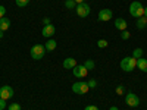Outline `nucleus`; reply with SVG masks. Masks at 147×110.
<instances>
[{
	"label": "nucleus",
	"mask_w": 147,
	"mask_h": 110,
	"mask_svg": "<svg viewBox=\"0 0 147 110\" xmlns=\"http://www.w3.org/2000/svg\"><path fill=\"white\" fill-rule=\"evenodd\" d=\"M137 68V59L132 56H127L121 60V69L124 72H132Z\"/></svg>",
	"instance_id": "obj_1"
},
{
	"label": "nucleus",
	"mask_w": 147,
	"mask_h": 110,
	"mask_svg": "<svg viewBox=\"0 0 147 110\" xmlns=\"http://www.w3.org/2000/svg\"><path fill=\"white\" fill-rule=\"evenodd\" d=\"M129 15L132 18H137V19L144 16V6L140 2H132L129 5Z\"/></svg>",
	"instance_id": "obj_2"
},
{
	"label": "nucleus",
	"mask_w": 147,
	"mask_h": 110,
	"mask_svg": "<svg viewBox=\"0 0 147 110\" xmlns=\"http://www.w3.org/2000/svg\"><path fill=\"white\" fill-rule=\"evenodd\" d=\"M30 54H31V57L34 60H41L44 57V54H46V48H44L43 44H35V46L31 47Z\"/></svg>",
	"instance_id": "obj_3"
},
{
	"label": "nucleus",
	"mask_w": 147,
	"mask_h": 110,
	"mask_svg": "<svg viewBox=\"0 0 147 110\" xmlns=\"http://www.w3.org/2000/svg\"><path fill=\"white\" fill-rule=\"evenodd\" d=\"M88 90H90L88 84H87V82H84V81H78V82H74V85H72V91L75 93V94H78V95L87 94V93H88Z\"/></svg>",
	"instance_id": "obj_4"
},
{
	"label": "nucleus",
	"mask_w": 147,
	"mask_h": 110,
	"mask_svg": "<svg viewBox=\"0 0 147 110\" xmlns=\"http://www.w3.org/2000/svg\"><path fill=\"white\" fill-rule=\"evenodd\" d=\"M13 94H15V91L10 85H3L0 88V99H3V100H10L13 97Z\"/></svg>",
	"instance_id": "obj_5"
},
{
	"label": "nucleus",
	"mask_w": 147,
	"mask_h": 110,
	"mask_svg": "<svg viewBox=\"0 0 147 110\" xmlns=\"http://www.w3.org/2000/svg\"><path fill=\"white\" fill-rule=\"evenodd\" d=\"M125 103H127L129 107H138V106H140V99H138L137 94L128 93V94L125 95Z\"/></svg>",
	"instance_id": "obj_6"
},
{
	"label": "nucleus",
	"mask_w": 147,
	"mask_h": 110,
	"mask_svg": "<svg viewBox=\"0 0 147 110\" xmlns=\"http://www.w3.org/2000/svg\"><path fill=\"white\" fill-rule=\"evenodd\" d=\"M75 12H77V15H78V16L85 18V16H88V15H90L91 9H90V6H88L87 3H81V5H77Z\"/></svg>",
	"instance_id": "obj_7"
},
{
	"label": "nucleus",
	"mask_w": 147,
	"mask_h": 110,
	"mask_svg": "<svg viewBox=\"0 0 147 110\" xmlns=\"http://www.w3.org/2000/svg\"><path fill=\"white\" fill-rule=\"evenodd\" d=\"M87 73H88V70L84 65H77L74 68V76H77V78H85Z\"/></svg>",
	"instance_id": "obj_8"
},
{
	"label": "nucleus",
	"mask_w": 147,
	"mask_h": 110,
	"mask_svg": "<svg viewBox=\"0 0 147 110\" xmlns=\"http://www.w3.org/2000/svg\"><path fill=\"white\" fill-rule=\"evenodd\" d=\"M112 16H113V12L110 10V9H102L99 12V21H102V22L110 21V19H112Z\"/></svg>",
	"instance_id": "obj_9"
},
{
	"label": "nucleus",
	"mask_w": 147,
	"mask_h": 110,
	"mask_svg": "<svg viewBox=\"0 0 147 110\" xmlns=\"http://www.w3.org/2000/svg\"><path fill=\"white\" fill-rule=\"evenodd\" d=\"M55 32H56V28H55V25H52V23L44 25V28H43V31H41L43 37H46V38H52V37L55 35Z\"/></svg>",
	"instance_id": "obj_10"
},
{
	"label": "nucleus",
	"mask_w": 147,
	"mask_h": 110,
	"mask_svg": "<svg viewBox=\"0 0 147 110\" xmlns=\"http://www.w3.org/2000/svg\"><path fill=\"white\" fill-rule=\"evenodd\" d=\"M127 27H128V23H127V21H125V19L118 18V19L115 21V28H116V30H119V31H125V30H127Z\"/></svg>",
	"instance_id": "obj_11"
},
{
	"label": "nucleus",
	"mask_w": 147,
	"mask_h": 110,
	"mask_svg": "<svg viewBox=\"0 0 147 110\" xmlns=\"http://www.w3.org/2000/svg\"><path fill=\"white\" fill-rule=\"evenodd\" d=\"M75 66H77V60L74 57H66L63 60V68L65 69H74Z\"/></svg>",
	"instance_id": "obj_12"
},
{
	"label": "nucleus",
	"mask_w": 147,
	"mask_h": 110,
	"mask_svg": "<svg viewBox=\"0 0 147 110\" xmlns=\"http://www.w3.org/2000/svg\"><path fill=\"white\" fill-rule=\"evenodd\" d=\"M10 28V19L9 18H0V31H7Z\"/></svg>",
	"instance_id": "obj_13"
},
{
	"label": "nucleus",
	"mask_w": 147,
	"mask_h": 110,
	"mask_svg": "<svg viewBox=\"0 0 147 110\" xmlns=\"http://www.w3.org/2000/svg\"><path fill=\"white\" fill-rule=\"evenodd\" d=\"M56 46H57V43L53 38H49L46 41V44H44V48H46V52H53L55 48H56Z\"/></svg>",
	"instance_id": "obj_14"
},
{
	"label": "nucleus",
	"mask_w": 147,
	"mask_h": 110,
	"mask_svg": "<svg viewBox=\"0 0 147 110\" xmlns=\"http://www.w3.org/2000/svg\"><path fill=\"white\" fill-rule=\"evenodd\" d=\"M137 68L143 72H147V59H144V57L137 59Z\"/></svg>",
	"instance_id": "obj_15"
},
{
	"label": "nucleus",
	"mask_w": 147,
	"mask_h": 110,
	"mask_svg": "<svg viewBox=\"0 0 147 110\" xmlns=\"http://www.w3.org/2000/svg\"><path fill=\"white\" fill-rule=\"evenodd\" d=\"M146 27H147V18H146V16L138 18V19H137V28H138V30H144Z\"/></svg>",
	"instance_id": "obj_16"
},
{
	"label": "nucleus",
	"mask_w": 147,
	"mask_h": 110,
	"mask_svg": "<svg viewBox=\"0 0 147 110\" xmlns=\"http://www.w3.org/2000/svg\"><path fill=\"white\" fill-rule=\"evenodd\" d=\"M84 66L87 68V70L90 72V70H93L94 68H96V65H94V60H91V59H88V60H85V63H84Z\"/></svg>",
	"instance_id": "obj_17"
},
{
	"label": "nucleus",
	"mask_w": 147,
	"mask_h": 110,
	"mask_svg": "<svg viewBox=\"0 0 147 110\" xmlns=\"http://www.w3.org/2000/svg\"><path fill=\"white\" fill-rule=\"evenodd\" d=\"M65 7L66 9H75L77 7V3L74 0H65Z\"/></svg>",
	"instance_id": "obj_18"
},
{
	"label": "nucleus",
	"mask_w": 147,
	"mask_h": 110,
	"mask_svg": "<svg viewBox=\"0 0 147 110\" xmlns=\"http://www.w3.org/2000/svg\"><path fill=\"white\" fill-rule=\"evenodd\" d=\"M143 56V48H140V47H137L136 50L132 52V57H136V59H140Z\"/></svg>",
	"instance_id": "obj_19"
},
{
	"label": "nucleus",
	"mask_w": 147,
	"mask_h": 110,
	"mask_svg": "<svg viewBox=\"0 0 147 110\" xmlns=\"http://www.w3.org/2000/svg\"><path fill=\"white\" fill-rule=\"evenodd\" d=\"M15 3H16L18 7H25L30 3V0H15Z\"/></svg>",
	"instance_id": "obj_20"
},
{
	"label": "nucleus",
	"mask_w": 147,
	"mask_h": 110,
	"mask_svg": "<svg viewBox=\"0 0 147 110\" xmlns=\"http://www.w3.org/2000/svg\"><path fill=\"white\" fill-rule=\"evenodd\" d=\"M9 110H22V107L19 103H12V104H9Z\"/></svg>",
	"instance_id": "obj_21"
},
{
	"label": "nucleus",
	"mask_w": 147,
	"mask_h": 110,
	"mask_svg": "<svg viewBox=\"0 0 147 110\" xmlns=\"http://www.w3.org/2000/svg\"><path fill=\"white\" fill-rule=\"evenodd\" d=\"M107 41L106 40H99V41H97V47H99V48H106L107 47Z\"/></svg>",
	"instance_id": "obj_22"
},
{
	"label": "nucleus",
	"mask_w": 147,
	"mask_h": 110,
	"mask_svg": "<svg viewBox=\"0 0 147 110\" xmlns=\"http://www.w3.org/2000/svg\"><path fill=\"white\" fill-rule=\"evenodd\" d=\"M129 37H131V34H129V31H121V38L122 40H128L129 38Z\"/></svg>",
	"instance_id": "obj_23"
},
{
	"label": "nucleus",
	"mask_w": 147,
	"mask_h": 110,
	"mask_svg": "<svg viewBox=\"0 0 147 110\" xmlns=\"http://www.w3.org/2000/svg\"><path fill=\"white\" fill-rule=\"evenodd\" d=\"M125 93V88H124V85H119V87H116V94L118 95H122Z\"/></svg>",
	"instance_id": "obj_24"
},
{
	"label": "nucleus",
	"mask_w": 147,
	"mask_h": 110,
	"mask_svg": "<svg viewBox=\"0 0 147 110\" xmlns=\"http://www.w3.org/2000/svg\"><path fill=\"white\" fill-rule=\"evenodd\" d=\"M87 84H88L90 88H96V87H97V81H96V79H90Z\"/></svg>",
	"instance_id": "obj_25"
},
{
	"label": "nucleus",
	"mask_w": 147,
	"mask_h": 110,
	"mask_svg": "<svg viewBox=\"0 0 147 110\" xmlns=\"http://www.w3.org/2000/svg\"><path fill=\"white\" fill-rule=\"evenodd\" d=\"M5 13H6V7L0 5V18H5Z\"/></svg>",
	"instance_id": "obj_26"
},
{
	"label": "nucleus",
	"mask_w": 147,
	"mask_h": 110,
	"mask_svg": "<svg viewBox=\"0 0 147 110\" xmlns=\"http://www.w3.org/2000/svg\"><path fill=\"white\" fill-rule=\"evenodd\" d=\"M6 100H3V99H0V110H5L6 109Z\"/></svg>",
	"instance_id": "obj_27"
},
{
	"label": "nucleus",
	"mask_w": 147,
	"mask_h": 110,
	"mask_svg": "<svg viewBox=\"0 0 147 110\" xmlns=\"http://www.w3.org/2000/svg\"><path fill=\"white\" fill-rule=\"evenodd\" d=\"M85 110H99V109H97V106L90 104V106H85Z\"/></svg>",
	"instance_id": "obj_28"
},
{
	"label": "nucleus",
	"mask_w": 147,
	"mask_h": 110,
	"mask_svg": "<svg viewBox=\"0 0 147 110\" xmlns=\"http://www.w3.org/2000/svg\"><path fill=\"white\" fill-rule=\"evenodd\" d=\"M43 23H44V25H49V23H50V18H44L43 19Z\"/></svg>",
	"instance_id": "obj_29"
},
{
	"label": "nucleus",
	"mask_w": 147,
	"mask_h": 110,
	"mask_svg": "<svg viewBox=\"0 0 147 110\" xmlns=\"http://www.w3.org/2000/svg\"><path fill=\"white\" fill-rule=\"evenodd\" d=\"M77 5H81V3H85V0H74Z\"/></svg>",
	"instance_id": "obj_30"
},
{
	"label": "nucleus",
	"mask_w": 147,
	"mask_h": 110,
	"mask_svg": "<svg viewBox=\"0 0 147 110\" xmlns=\"http://www.w3.org/2000/svg\"><path fill=\"white\" fill-rule=\"evenodd\" d=\"M109 110H118V107H116V106H112V107H110Z\"/></svg>",
	"instance_id": "obj_31"
},
{
	"label": "nucleus",
	"mask_w": 147,
	"mask_h": 110,
	"mask_svg": "<svg viewBox=\"0 0 147 110\" xmlns=\"http://www.w3.org/2000/svg\"><path fill=\"white\" fill-rule=\"evenodd\" d=\"M144 16H146V18H147V6H146V7H144Z\"/></svg>",
	"instance_id": "obj_32"
},
{
	"label": "nucleus",
	"mask_w": 147,
	"mask_h": 110,
	"mask_svg": "<svg viewBox=\"0 0 147 110\" xmlns=\"http://www.w3.org/2000/svg\"><path fill=\"white\" fill-rule=\"evenodd\" d=\"M0 38H3V31H0Z\"/></svg>",
	"instance_id": "obj_33"
}]
</instances>
